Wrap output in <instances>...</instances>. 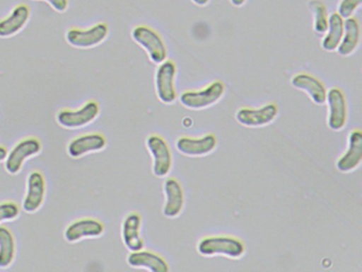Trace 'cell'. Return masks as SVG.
Here are the masks:
<instances>
[{
  "label": "cell",
  "instance_id": "obj_30",
  "mask_svg": "<svg viewBox=\"0 0 362 272\" xmlns=\"http://www.w3.org/2000/svg\"><path fill=\"white\" fill-rule=\"evenodd\" d=\"M211 0H192V2H194L196 6H206L207 4H209Z\"/></svg>",
  "mask_w": 362,
  "mask_h": 272
},
{
  "label": "cell",
  "instance_id": "obj_29",
  "mask_svg": "<svg viewBox=\"0 0 362 272\" xmlns=\"http://www.w3.org/2000/svg\"><path fill=\"white\" fill-rule=\"evenodd\" d=\"M230 2L233 6H236V8H241V6H245L247 0H230Z\"/></svg>",
  "mask_w": 362,
  "mask_h": 272
},
{
  "label": "cell",
  "instance_id": "obj_14",
  "mask_svg": "<svg viewBox=\"0 0 362 272\" xmlns=\"http://www.w3.org/2000/svg\"><path fill=\"white\" fill-rule=\"evenodd\" d=\"M107 147V140L100 133L84 134L74 138L69 146L67 153L73 159H79L92 152H99Z\"/></svg>",
  "mask_w": 362,
  "mask_h": 272
},
{
  "label": "cell",
  "instance_id": "obj_17",
  "mask_svg": "<svg viewBox=\"0 0 362 272\" xmlns=\"http://www.w3.org/2000/svg\"><path fill=\"white\" fill-rule=\"evenodd\" d=\"M141 217L139 212H130L124 217L122 225V237L124 246L131 252L143 250L145 246L141 236Z\"/></svg>",
  "mask_w": 362,
  "mask_h": 272
},
{
  "label": "cell",
  "instance_id": "obj_12",
  "mask_svg": "<svg viewBox=\"0 0 362 272\" xmlns=\"http://www.w3.org/2000/svg\"><path fill=\"white\" fill-rule=\"evenodd\" d=\"M279 115L276 104L269 103L259 108H243L237 110L236 120L249 128H259L272 123Z\"/></svg>",
  "mask_w": 362,
  "mask_h": 272
},
{
  "label": "cell",
  "instance_id": "obj_18",
  "mask_svg": "<svg viewBox=\"0 0 362 272\" xmlns=\"http://www.w3.org/2000/svg\"><path fill=\"white\" fill-rule=\"evenodd\" d=\"M127 263L130 267L137 269H147L152 272L169 271L167 261L156 253L150 251H134L129 254Z\"/></svg>",
  "mask_w": 362,
  "mask_h": 272
},
{
  "label": "cell",
  "instance_id": "obj_4",
  "mask_svg": "<svg viewBox=\"0 0 362 272\" xmlns=\"http://www.w3.org/2000/svg\"><path fill=\"white\" fill-rule=\"evenodd\" d=\"M41 151L42 144L37 138L28 137L21 140L10 152H8L5 159V169L12 176L20 174L25 162L40 154Z\"/></svg>",
  "mask_w": 362,
  "mask_h": 272
},
{
  "label": "cell",
  "instance_id": "obj_15",
  "mask_svg": "<svg viewBox=\"0 0 362 272\" xmlns=\"http://www.w3.org/2000/svg\"><path fill=\"white\" fill-rule=\"evenodd\" d=\"M362 161V133L354 130L349 133L346 152L337 161V169L340 172H351L359 167Z\"/></svg>",
  "mask_w": 362,
  "mask_h": 272
},
{
  "label": "cell",
  "instance_id": "obj_13",
  "mask_svg": "<svg viewBox=\"0 0 362 272\" xmlns=\"http://www.w3.org/2000/svg\"><path fill=\"white\" fill-rule=\"evenodd\" d=\"M218 140L214 134H206L200 138L180 137L177 149L186 157H205L215 150Z\"/></svg>",
  "mask_w": 362,
  "mask_h": 272
},
{
  "label": "cell",
  "instance_id": "obj_16",
  "mask_svg": "<svg viewBox=\"0 0 362 272\" xmlns=\"http://www.w3.org/2000/svg\"><path fill=\"white\" fill-rule=\"evenodd\" d=\"M164 193L166 197L163 214L167 218H175L181 214L185 204V196L182 185L175 178H167L164 182Z\"/></svg>",
  "mask_w": 362,
  "mask_h": 272
},
{
  "label": "cell",
  "instance_id": "obj_23",
  "mask_svg": "<svg viewBox=\"0 0 362 272\" xmlns=\"http://www.w3.org/2000/svg\"><path fill=\"white\" fill-rule=\"evenodd\" d=\"M16 255V242L13 233L0 225V269H7L13 264Z\"/></svg>",
  "mask_w": 362,
  "mask_h": 272
},
{
  "label": "cell",
  "instance_id": "obj_25",
  "mask_svg": "<svg viewBox=\"0 0 362 272\" xmlns=\"http://www.w3.org/2000/svg\"><path fill=\"white\" fill-rule=\"evenodd\" d=\"M20 214V206L16 202L6 201L0 203V223L16 220Z\"/></svg>",
  "mask_w": 362,
  "mask_h": 272
},
{
  "label": "cell",
  "instance_id": "obj_7",
  "mask_svg": "<svg viewBox=\"0 0 362 272\" xmlns=\"http://www.w3.org/2000/svg\"><path fill=\"white\" fill-rule=\"evenodd\" d=\"M146 146L153 159L154 176H166L173 167V154L166 140L160 135H150L146 140Z\"/></svg>",
  "mask_w": 362,
  "mask_h": 272
},
{
  "label": "cell",
  "instance_id": "obj_6",
  "mask_svg": "<svg viewBox=\"0 0 362 272\" xmlns=\"http://www.w3.org/2000/svg\"><path fill=\"white\" fill-rule=\"evenodd\" d=\"M109 35V26L99 23L88 30L71 29L66 33V42L71 47L90 49L99 46Z\"/></svg>",
  "mask_w": 362,
  "mask_h": 272
},
{
  "label": "cell",
  "instance_id": "obj_2",
  "mask_svg": "<svg viewBox=\"0 0 362 272\" xmlns=\"http://www.w3.org/2000/svg\"><path fill=\"white\" fill-rule=\"evenodd\" d=\"M134 42L145 49L150 61L154 64H160L166 61L168 57L166 45L156 30L147 26H137L131 33Z\"/></svg>",
  "mask_w": 362,
  "mask_h": 272
},
{
  "label": "cell",
  "instance_id": "obj_22",
  "mask_svg": "<svg viewBox=\"0 0 362 272\" xmlns=\"http://www.w3.org/2000/svg\"><path fill=\"white\" fill-rule=\"evenodd\" d=\"M343 33H344V19L338 13H332L328 17V27L322 40V48L327 52L336 51L342 40Z\"/></svg>",
  "mask_w": 362,
  "mask_h": 272
},
{
  "label": "cell",
  "instance_id": "obj_5",
  "mask_svg": "<svg viewBox=\"0 0 362 272\" xmlns=\"http://www.w3.org/2000/svg\"><path fill=\"white\" fill-rule=\"evenodd\" d=\"M100 113V108L96 101L86 102L77 110H62L57 114V121L65 129H81L92 123Z\"/></svg>",
  "mask_w": 362,
  "mask_h": 272
},
{
  "label": "cell",
  "instance_id": "obj_20",
  "mask_svg": "<svg viewBox=\"0 0 362 272\" xmlns=\"http://www.w3.org/2000/svg\"><path fill=\"white\" fill-rule=\"evenodd\" d=\"M292 86L305 91L315 104H324L326 102V91L323 83L308 74H298L292 78Z\"/></svg>",
  "mask_w": 362,
  "mask_h": 272
},
{
  "label": "cell",
  "instance_id": "obj_8",
  "mask_svg": "<svg viewBox=\"0 0 362 272\" xmlns=\"http://www.w3.org/2000/svg\"><path fill=\"white\" fill-rule=\"evenodd\" d=\"M177 66L173 61H164L160 64L156 72V89L158 99L165 104H171L177 100L175 89Z\"/></svg>",
  "mask_w": 362,
  "mask_h": 272
},
{
  "label": "cell",
  "instance_id": "obj_21",
  "mask_svg": "<svg viewBox=\"0 0 362 272\" xmlns=\"http://www.w3.org/2000/svg\"><path fill=\"white\" fill-rule=\"evenodd\" d=\"M360 26L355 17L344 19V33L337 51L342 57L353 55L359 45Z\"/></svg>",
  "mask_w": 362,
  "mask_h": 272
},
{
  "label": "cell",
  "instance_id": "obj_26",
  "mask_svg": "<svg viewBox=\"0 0 362 272\" xmlns=\"http://www.w3.org/2000/svg\"><path fill=\"white\" fill-rule=\"evenodd\" d=\"M362 4V0H341L338 6V14L343 19L349 18L354 15Z\"/></svg>",
  "mask_w": 362,
  "mask_h": 272
},
{
  "label": "cell",
  "instance_id": "obj_24",
  "mask_svg": "<svg viewBox=\"0 0 362 272\" xmlns=\"http://www.w3.org/2000/svg\"><path fill=\"white\" fill-rule=\"evenodd\" d=\"M309 8L313 15V31L317 35L325 34L328 27V11L325 4L320 0H310L308 2Z\"/></svg>",
  "mask_w": 362,
  "mask_h": 272
},
{
  "label": "cell",
  "instance_id": "obj_1",
  "mask_svg": "<svg viewBox=\"0 0 362 272\" xmlns=\"http://www.w3.org/2000/svg\"><path fill=\"white\" fill-rule=\"evenodd\" d=\"M197 249L203 256L223 255L230 259H239L245 252V244L230 236H211L203 238L199 242Z\"/></svg>",
  "mask_w": 362,
  "mask_h": 272
},
{
  "label": "cell",
  "instance_id": "obj_19",
  "mask_svg": "<svg viewBox=\"0 0 362 272\" xmlns=\"http://www.w3.org/2000/svg\"><path fill=\"white\" fill-rule=\"evenodd\" d=\"M30 18V8L26 4L16 6L11 14L0 21V38H8L16 35Z\"/></svg>",
  "mask_w": 362,
  "mask_h": 272
},
{
  "label": "cell",
  "instance_id": "obj_11",
  "mask_svg": "<svg viewBox=\"0 0 362 272\" xmlns=\"http://www.w3.org/2000/svg\"><path fill=\"white\" fill-rule=\"evenodd\" d=\"M105 233V225L98 219L82 218L71 222L65 229L64 238L69 244H76L86 238H98Z\"/></svg>",
  "mask_w": 362,
  "mask_h": 272
},
{
  "label": "cell",
  "instance_id": "obj_9",
  "mask_svg": "<svg viewBox=\"0 0 362 272\" xmlns=\"http://www.w3.org/2000/svg\"><path fill=\"white\" fill-rule=\"evenodd\" d=\"M45 196V176L37 170L30 172L27 178L26 195L23 200V210L28 214H35L43 205Z\"/></svg>",
  "mask_w": 362,
  "mask_h": 272
},
{
  "label": "cell",
  "instance_id": "obj_28",
  "mask_svg": "<svg viewBox=\"0 0 362 272\" xmlns=\"http://www.w3.org/2000/svg\"><path fill=\"white\" fill-rule=\"evenodd\" d=\"M7 148L0 144V163H1V162H5L6 157H7Z\"/></svg>",
  "mask_w": 362,
  "mask_h": 272
},
{
  "label": "cell",
  "instance_id": "obj_3",
  "mask_svg": "<svg viewBox=\"0 0 362 272\" xmlns=\"http://www.w3.org/2000/svg\"><path fill=\"white\" fill-rule=\"evenodd\" d=\"M226 93V84L222 81H214L202 91H189L182 94L180 101L190 110H203L217 103Z\"/></svg>",
  "mask_w": 362,
  "mask_h": 272
},
{
  "label": "cell",
  "instance_id": "obj_27",
  "mask_svg": "<svg viewBox=\"0 0 362 272\" xmlns=\"http://www.w3.org/2000/svg\"><path fill=\"white\" fill-rule=\"evenodd\" d=\"M33 1H45L54 8L56 12L63 13L69 8V0H33Z\"/></svg>",
  "mask_w": 362,
  "mask_h": 272
},
{
  "label": "cell",
  "instance_id": "obj_10",
  "mask_svg": "<svg viewBox=\"0 0 362 272\" xmlns=\"http://www.w3.org/2000/svg\"><path fill=\"white\" fill-rule=\"evenodd\" d=\"M328 104V127L332 131H341L346 125L347 103L344 93L338 87H332L326 94Z\"/></svg>",
  "mask_w": 362,
  "mask_h": 272
}]
</instances>
